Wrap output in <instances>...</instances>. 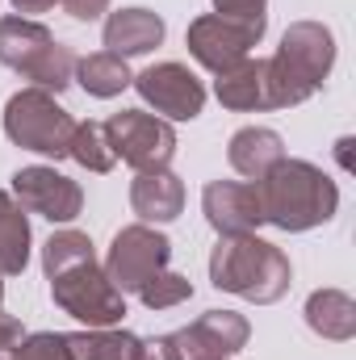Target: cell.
Listing matches in <instances>:
<instances>
[{
    "label": "cell",
    "mask_w": 356,
    "mask_h": 360,
    "mask_svg": "<svg viewBox=\"0 0 356 360\" xmlns=\"http://www.w3.org/2000/svg\"><path fill=\"white\" fill-rule=\"evenodd\" d=\"M256 184V197H260V214H265L268 226L276 231H314L323 222L336 218L340 210V188L336 180L327 176L319 164L310 160H281L276 168H268Z\"/></svg>",
    "instance_id": "obj_1"
},
{
    "label": "cell",
    "mask_w": 356,
    "mask_h": 360,
    "mask_svg": "<svg viewBox=\"0 0 356 360\" xmlns=\"http://www.w3.org/2000/svg\"><path fill=\"white\" fill-rule=\"evenodd\" d=\"M210 281L222 293H235L243 302L272 306L289 293V256L260 235H218L210 252Z\"/></svg>",
    "instance_id": "obj_2"
},
{
    "label": "cell",
    "mask_w": 356,
    "mask_h": 360,
    "mask_svg": "<svg viewBox=\"0 0 356 360\" xmlns=\"http://www.w3.org/2000/svg\"><path fill=\"white\" fill-rule=\"evenodd\" d=\"M336 63V34L323 21H293L281 34L276 55H268V80L276 109L302 105L327 84Z\"/></svg>",
    "instance_id": "obj_3"
},
{
    "label": "cell",
    "mask_w": 356,
    "mask_h": 360,
    "mask_svg": "<svg viewBox=\"0 0 356 360\" xmlns=\"http://www.w3.org/2000/svg\"><path fill=\"white\" fill-rule=\"evenodd\" d=\"M0 63L30 80V89L63 92L76 76V51L55 42L42 21L30 17H0Z\"/></svg>",
    "instance_id": "obj_4"
},
{
    "label": "cell",
    "mask_w": 356,
    "mask_h": 360,
    "mask_svg": "<svg viewBox=\"0 0 356 360\" xmlns=\"http://www.w3.org/2000/svg\"><path fill=\"white\" fill-rule=\"evenodd\" d=\"M4 134L34 155L46 160H68L72 134H76V117L55 101V92L42 89H21L8 96L4 105Z\"/></svg>",
    "instance_id": "obj_5"
},
{
    "label": "cell",
    "mask_w": 356,
    "mask_h": 360,
    "mask_svg": "<svg viewBox=\"0 0 356 360\" xmlns=\"http://www.w3.org/2000/svg\"><path fill=\"white\" fill-rule=\"evenodd\" d=\"M46 281H51L55 306L63 314L80 319L84 327H117L126 314V293L109 281V272H105V264H96V256L51 272Z\"/></svg>",
    "instance_id": "obj_6"
},
{
    "label": "cell",
    "mask_w": 356,
    "mask_h": 360,
    "mask_svg": "<svg viewBox=\"0 0 356 360\" xmlns=\"http://www.w3.org/2000/svg\"><path fill=\"white\" fill-rule=\"evenodd\" d=\"M109 147L122 164H130L134 172H151V168H168L177 155V130L172 122L143 113V109H122L105 122Z\"/></svg>",
    "instance_id": "obj_7"
},
{
    "label": "cell",
    "mask_w": 356,
    "mask_h": 360,
    "mask_svg": "<svg viewBox=\"0 0 356 360\" xmlns=\"http://www.w3.org/2000/svg\"><path fill=\"white\" fill-rule=\"evenodd\" d=\"M168 256H172L168 235H160L147 222H134V226H122L113 235L109 256H105V272L122 293H139L155 272L168 269Z\"/></svg>",
    "instance_id": "obj_8"
},
{
    "label": "cell",
    "mask_w": 356,
    "mask_h": 360,
    "mask_svg": "<svg viewBox=\"0 0 356 360\" xmlns=\"http://www.w3.org/2000/svg\"><path fill=\"white\" fill-rule=\"evenodd\" d=\"M260 30L252 25H239L231 17H218V13H205L197 21H189V34H184V46L189 55L205 68V72H231L235 63L252 59V51L260 46Z\"/></svg>",
    "instance_id": "obj_9"
},
{
    "label": "cell",
    "mask_w": 356,
    "mask_h": 360,
    "mask_svg": "<svg viewBox=\"0 0 356 360\" xmlns=\"http://www.w3.org/2000/svg\"><path fill=\"white\" fill-rule=\"evenodd\" d=\"M13 201L25 214H38L46 222H72L84 210V188L46 164H34L13 172Z\"/></svg>",
    "instance_id": "obj_10"
},
{
    "label": "cell",
    "mask_w": 356,
    "mask_h": 360,
    "mask_svg": "<svg viewBox=\"0 0 356 360\" xmlns=\"http://www.w3.org/2000/svg\"><path fill=\"white\" fill-rule=\"evenodd\" d=\"M130 84L155 113H164V122H193L205 109V84L184 63H155L139 72Z\"/></svg>",
    "instance_id": "obj_11"
},
{
    "label": "cell",
    "mask_w": 356,
    "mask_h": 360,
    "mask_svg": "<svg viewBox=\"0 0 356 360\" xmlns=\"http://www.w3.org/2000/svg\"><path fill=\"white\" fill-rule=\"evenodd\" d=\"M201 210L218 235H256V226L265 222L252 180H210L201 193Z\"/></svg>",
    "instance_id": "obj_12"
},
{
    "label": "cell",
    "mask_w": 356,
    "mask_h": 360,
    "mask_svg": "<svg viewBox=\"0 0 356 360\" xmlns=\"http://www.w3.org/2000/svg\"><path fill=\"white\" fill-rule=\"evenodd\" d=\"M172 340H177V348H180L184 360H193V356H235V352L248 348L252 327H248V319L235 314V310H205L197 323L180 327Z\"/></svg>",
    "instance_id": "obj_13"
},
{
    "label": "cell",
    "mask_w": 356,
    "mask_h": 360,
    "mask_svg": "<svg viewBox=\"0 0 356 360\" xmlns=\"http://www.w3.org/2000/svg\"><path fill=\"white\" fill-rule=\"evenodd\" d=\"M214 96L235 109V113H256V109H276L272 80H268V59H243L231 72H218Z\"/></svg>",
    "instance_id": "obj_14"
},
{
    "label": "cell",
    "mask_w": 356,
    "mask_h": 360,
    "mask_svg": "<svg viewBox=\"0 0 356 360\" xmlns=\"http://www.w3.org/2000/svg\"><path fill=\"white\" fill-rule=\"evenodd\" d=\"M164 34H168V25L151 8H117L105 21V46H109V55H122V59L151 55L164 42Z\"/></svg>",
    "instance_id": "obj_15"
},
{
    "label": "cell",
    "mask_w": 356,
    "mask_h": 360,
    "mask_svg": "<svg viewBox=\"0 0 356 360\" xmlns=\"http://www.w3.org/2000/svg\"><path fill=\"white\" fill-rule=\"evenodd\" d=\"M130 210L151 226V222H177L184 210V180L168 168L139 172L130 184Z\"/></svg>",
    "instance_id": "obj_16"
},
{
    "label": "cell",
    "mask_w": 356,
    "mask_h": 360,
    "mask_svg": "<svg viewBox=\"0 0 356 360\" xmlns=\"http://www.w3.org/2000/svg\"><path fill=\"white\" fill-rule=\"evenodd\" d=\"M227 160H231V168H235L239 176L260 180L268 168H276V164L285 160V139H281L276 130H268V126H243V130L231 134Z\"/></svg>",
    "instance_id": "obj_17"
},
{
    "label": "cell",
    "mask_w": 356,
    "mask_h": 360,
    "mask_svg": "<svg viewBox=\"0 0 356 360\" xmlns=\"http://www.w3.org/2000/svg\"><path fill=\"white\" fill-rule=\"evenodd\" d=\"M306 327L331 344H344L356 335V302L344 289H314L306 297Z\"/></svg>",
    "instance_id": "obj_18"
},
{
    "label": "cell",
    "mask_w": 356,
    "mask_h": 360,
    "mask_svg": "<svg viewBox=\"0 0 356 360\" xmlns=\"http://www.w3.org/2000/svg\"><path fill=\"white\" fill-rule=\"evenodd\" d=\"M30 264V218L13 201V193L0 188V276H17Z\"/></svg>",
    "instance_id": "obj_19"
},
{
    "label": "cell",
    "mask_w": 356,
    "mask_h": 360,
    "mask_svg": "<svg viewBox=\"0 0 356 360\" xmlns=\"http://www.w3.org/2000/svg\"><path fill=\"white\" fill-rule=\"evenodd\" d=\"M68 356L72 360H134L139 356V335L117 331V327H89V331H68Z\"/></svg>",
    "instance_id": "obj_20"
},
{
    "label": "cell",
    "mask_w": 356,
    "mask_h": 360,
    "mask_svg": "<svg viewBox=\"0 0 356 360\" xmlns=\"http://www.w3.org/2000/svg\"><path fill=\"white\" fill-rule=\"evenodd\" d=\"M80 89L89 92V96H101V101H109V96H117V92L130 89V68H126V59L122 55H109V51H96V55H84V59H76V76H72Z\"/></svg>",
    "instance_id": "obj_21"
},
{
    "label": "cell",
    "mask_w": 356,
    "mask_h": 360,
    "mask_svg": "<svg viewBox=\"0 0 356 360\" xmlns=\"http://www.w3.org/2000/svg\"><path fill=\"white\" fill-rule=\"evenodd\" d=\"M68 160H76L80 168L89 172H113L117 155L109 147V134H105V122H76V134H72V147H68Z\"/></svg>",
    "instance_id": "obj_22"
},
{
    "label": "cell",
    "mask_w": 356,
    "mask_h": 360,
    "mask_svg": "<svg viewBox=\"0 0 356 360\" xmlns=\"http://www.w3.org/2000/svg\"><path fill=\"white\" fill-rule=\"evenodd\" d=\"M139 297H143V306L147 310H172L180 302H189L193 297V281L189 276H180V272H168L160 269L143 289H139Z\"/></svg>",
    "instance_id": "obj_23"
},
{
    "label": "cell",
    "mask_w": 356,
    "mask_h": 360,
    "mask_svg": "<svg viewBox=\"0 0 356 360\" xmlns=\"http://www.w3.org/2000/svg\"><path fill=\"white\" fill-rule=\"evenodd\" d=\"M8 360H72V356H68V340L59 331H34L13 348Z\"/></svg>",
    "instance_id": "obj_24"
},
{
    "label": "cell",
    "mask_w": 356,
    "mask_h": 360,
    "mask_svg": "<svg viewBox=\"0 0 356 360\" xmlns=\"http://www.w3.org/2000/svg\"><path fill=\"white\" fill-rule=\"evenodd\" d=\"M268 0H214V13L218 17H231L239 25H252V30H268Z\"/></svg>",
    "instance_id": "obj_25"
},
{
    "label": "cell",
    "mask_w": 356,
    "mask_h": 360,
    "mask_svg": "<svg viewBox=\"0 0 356 360\" xmlns=\"http://www.w3.org/2000/svg\"><path fill=\"white\" fill-rule=\"evenodd\" d=\"M134 360H184L172 335H151V340H139V356Z\"/></svg>",
    "instance_id": "obj_26"
},
{
    "label": "cell",
    "mask_w": 356,
    "mask_h": 360,
    "mask_svg": "<svg viewBox=\"0 0 356 360\" xmlns=\"http://www.w3.org/2000/svg\"><path fill=\"white\" fill-rule=\"evenodd\" d=\"M59 4H63V13L76 17V21H96V17L109 8V0H59Z\"/></svg>",
    "instance_id": "obj_27"
},
{
    "label": "cell",
    "mask_w": 356,
    "mask_h": 360,
    "mask_svg": "<svg viewBox=\"0 0 356 360\" xmlns=\"http://www.w3.org/2000/svg\"><path fill=\"white\" fill-rule=\"evenodd\" d=\"M21 340H25L21 319H13V314H4V310H0V352H13Z\"/></svg>",
    "instance_id": "obj_28"
},
{
    "label": "cell",
    "mask_w": 356,
    "mask_h": 360,
    "mask_svg": "<svg viewBox=\"0 0 356 360\" xmlns=\"http://www.w3.org/2000/svg\"><path fill=\"white\" fill-rule=\"evenodd\" d=\"M8 4H13V8H17L21 17H25V13H51V8H55L59 0H8Z\"/></svg>",
    "instance_id": "obj_29"
},
{
    "label": "cell",
    "mask_w": 356,
    "mask_h": 360,
    "mask_svg": "<svg viewBox=\"0 0 356 360\" xmlns=\"http://www.w3.org/2000/svg\"><path fill=\"white\" fill-rule=\"evenodd\" d=\"M336 160H340L344 172H352V139H340L336 143Z\"/></svg>",
    "instance_id": "obj_30"
},
{
    "label": "cell",
    "mask_w": 356,
    "mask_h": 360,
    "mask_svg": "<svg viewBox=\"0 0 356 360\" xmlns=\"http://www.w3.org/2000/svg\"><path fill=\"white\" fill-rule=\"evenodd\" d=\"M193 360H231V356H193Z\"/></svg>",
    "instance_id": "obj_31"
},
{
    "label": "cell",
    "mask_w": 356,
    "mask_h": 360,
    "mask_svg": "<svg viewBox=\"0 0 356 360\" xmlns=\"http://www.w3.org/2000/svg\"><path fill=\"white\" fill-rule=\"evenodd\" d=\"M0 306H4V281H0Z\"/></svg>",
    "instance_id": "obj_32"
},
{
    "label": "cell",
    "mask_w": 356,
    "mask_h": 360,
    "mask_svg": "<svg viewBox=\"0 0 356 360\" xmlns=\"http://www.w3.org/2000/svg\"><path fill=\"white\" fill-rule=\"evenodd\" d=\"M0 360H4V356H0Z\"/></svg>",
    "instance_id": "obj_33"
}]
</instances>
